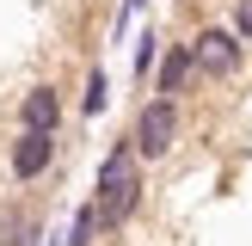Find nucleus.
<instances>
[{"label":"nucleus","instance_id":"f257e3e1","mask_svg":"<svg viewBox=\"0 0 252 246\" xmlns=\"http://www.w3.org/2000/svg\"><path fill=\"white\" fill-rule=\"evenodd\" d=\"M98 234H117L123 221L142 209V172H135V142L123 135V142H111V154L98 160Z\"/></svg>","mask_w":252,"mask_h":246},{"label":"nucleus","instance_id":"f03ea898","mask_svg":"<svg viewBox=\"0 0 252 246\" xmlns=\"http://www.w3.org/2000/svg\"><path fill=\"white\" fill-rule=\"evenodd\" d=\"M129 142H135V160H166L172 142H179V98H160L154 92L142 111H135Z\"/></svg>","mask_w":252,"mask_h":246},{"label":"nucleus","instance_id":"7ed1b4c3","mask_svg":"<svg viewBox=\"0 0 252 246\" xmlns=\"http://www.w3.org/2000/svg\"><path fill=\"white\" fill-rule=\"evenodd\" d=\"M191 56H197V74H209V80H234L240 62H246V43L234 37V25H209V31H197Z\"/></svg>","mask_w":252,"mask_h":246},{"label":"nucleus","instance_id":"20e7f679","mask_svg":"<svg viewBox=\"0 0 252 246\" xmlns=\"http://www.w3.org/2000/svg\"><path fill=\"white\" fill-rule=\"evenodd\" d=\"M56 129H19V142H12V179L19 184H37L49 166H56Z\"/></svg>","mask_w":252,"mask_h":246},{"label":"nucleus","instance_id":"39448f33","mask_svg":"<svg viewBox=\"0 0 252 246\" xmlns=\"http://www.w3.org/2000/svg\"><path fill=\"white\" fill-rule=\"evenodd\" d=\"M191 74H197L191 43H166V49H160V80H154V92L160 98H179L185 86H191Z\"/></svg>","mask_w":252,"mask_h":246},{"label":"nucleus","instance_id":"423d86ee","mask_svg":"<svg viewBox=\"0 0 252 246\" xmlns=\"http://www.w3.org/2000/svg\"><path fill=\"white\" fill-rule=\"evenodd\" d=\"M19 129H62V92L56 86H31L19 98Z\"/></svg>","mask_w":252,"mask_h":246},{"label":"nucleus","instance_id":"0eeeda50","mask_svg":"<svg viewBox=\"0 0 252 246\" xmlns=\"http://www.w3.org/2000/svg\"><path fill=\"white\" fill-rule=\"evenodd\" d=\"M98 240V203H80L68 221V246H93Z\"/></svg>","mask_w":252,"mask_h":246},{"label":"nucleus","instance_id":"6e6552de","mask_svg":"<svg viewBox=\"0 0 252 246\" xmlns=\"http://www.w3.org/2000/svg\"><path fill=\"white\" fill-rule=\"evenodd\" d=\"M0 246H37V221L31 215H6L0 221Z\"/></svg>","mask_w":252,"mask_h":246},{"label":"nucleus","instance_id":"1a4fd4ad","mask_svg":"<svg viewBox=\"0 0 252 246\" xmlns=\"http://www.w3.org/2000/svg\"><path fill=\"white\" fill-rule=\"evenodd\" d=\"M80 111H86V117H98V111H105V68L86 74V98H80Z\"/></svg>","mask_w":252,"mask_h":246},{"label":"nucleus","instance_id":"9d476101","mask_svg":"<svg viewBox=\"0 0 252 246\" xmlns=\"http://www.w3.org/2000/svg\"><path fill=\"white\" fill-rule=\"evenodd\" d=\"M234 37L252 43V0H234Z\"/></svg>","mask_w":252,"mask_h":246},{"label":"nucleus","instance_id":"9b49d317","mask_svg":"<svg viewBox=\"0 0 252 246\" xmlns=\"http://www.w3.org/2000/svg\"><path fill=\"white\" fill-rule=\"evenodd\" d=\"M154 43H160V37H142V49H135V74L154 68Z\"/></svg>","mask_w":252,"mask_h":246},{"label":"nucleus","instance_id":"f8f14e48","mask_svg":"<svg viewBox=\"0 0 252 246\" xmlns=\"http://www.w3.org/2000/svg\"><path fill=\"white\" fill-rule=\"evenodd\" d=\"M148 6V0H123V6H117V25H129V12H142Z\"/></svg>","mask_w":252,"mask_h":246}]
</instances>
